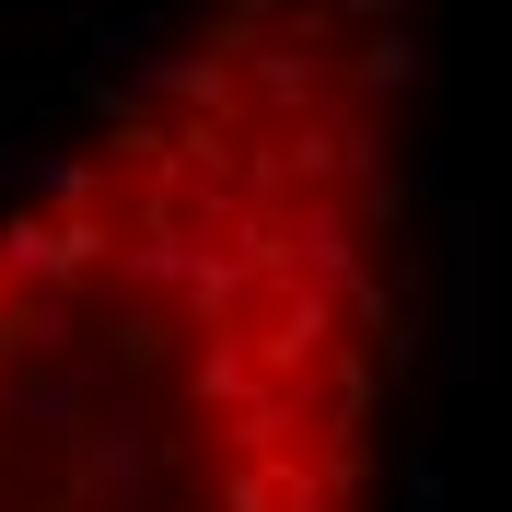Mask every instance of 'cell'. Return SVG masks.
<instances>
[{
  "label": "cell",
  "mask_w": 512,
  "mask_h": 512,
  "mask_svg": "<svg viewBox=\"0 0 512 512\" xmlns=\"http://www.w3.org/2000/svg\"><path fill=\"white\" fill-rule=\"evenodd\" d=\"M408 0H198L0 198V512H373Z\"/></svg>",
  "instance_id": "cell-1"
}]
</instances>
